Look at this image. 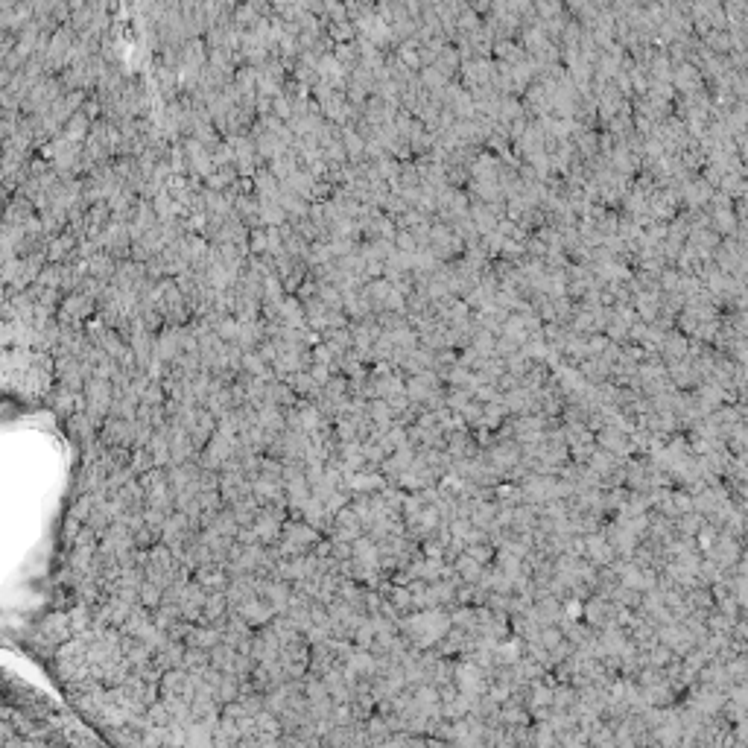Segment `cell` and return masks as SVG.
<instances>
[{
	"label": "cell",
	"mask_w": 748,
	"mask_h": 748,
	"mask_svg": "<svg viewBox=\"0 0 748 748\" xmlns=\"http://www.w3.org/2000/svg\"><path fill=\"white\" fill-rule=\"evenodd\" d=\"M316 544H319V529L316 526H310L307 521H284L281 538L275 541V550L284 559H293V556L313 553Z\"/></svg>",
	"instance_id": "1"
}]
</instances>
